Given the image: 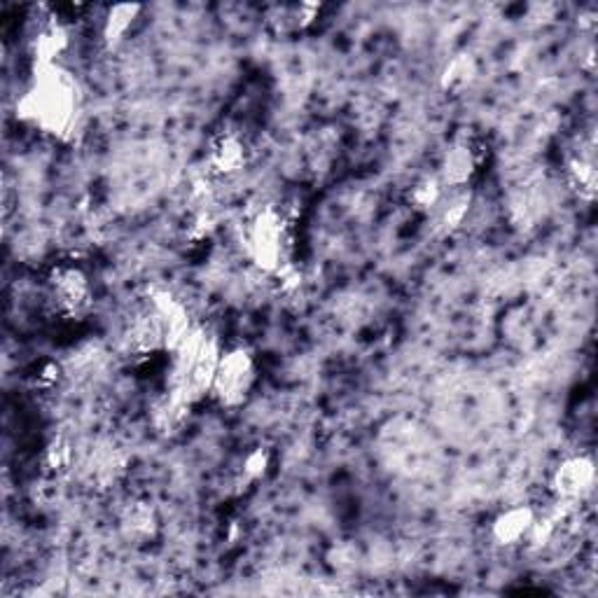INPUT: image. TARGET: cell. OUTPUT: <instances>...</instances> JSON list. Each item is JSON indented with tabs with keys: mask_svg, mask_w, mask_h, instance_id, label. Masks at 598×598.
<instances>
[{
	"mask_svg": "<svg viewBox=\"0 0 598 598\" xmlns=\"http://www.w3.org/2000/svg\"><path fill=\"white\" fill-rule=\"evenodd\" d=\"M477 78V64L470 54H458L444 66L442 71V87L447 92H461V89L470 87Z\"/></svg>",
	"mask_w": 598,
	"mask_h": 598,
	"instance_id": "30bf717a",
	"label": "cell"
},
{
	"mask_svg": "<svg viewBox=\"0 0 598 598\" xmlns=\"http://www.w3.org/2000/svg\"><path fill=\"white\" fill-rule=\"evenodd\" d=\"M155 526V512L148 505H134L124 514V528H127L131 538H148V535L155 533Z\"/></svg>",
	"mask_w": 598,
	"mask_h": 598,
	"instance_id": "5bb4252c",
	"label": "cell"
},
{
	"mask_svg": "<svg viewBox=\"0 0 598 598\" xmlns=\"http://www.w3.org/2000/svg\"><path fill=\"white\" fill-rule=\"evenodd\" d=\"M243 243L257 267L276 274L285 267V246H288L283 215L271 206L255 211L243 227Z\"/></svg>",
	"mask_w": 598,
	"mask_h": 598,
	"instance_id": "7a4b0ae2",
	"label": "cell"
},
{
	"mask_svg": "<svg viewBox=\"0 0 598 598\" xmlns=\"http://www.w3.org/2000/svg\"><path fill=\"white\" fill-rule=\"evenodd\" d=\"M248 162V148L243 138L234 131H222L213 138L211 150H208V166L218 176H234Z\"/></svg>",
	"mask_w": 598,
	"mask_h": 598,
	"instance_id": "52a82bcc",
	"label": "cell"
},
{
	"mask_svg": "<svg viewBox=\"0 0 598 598\" xmlns=\"http://www.w3.org/2000/svg\"><path fill=\"white\" fill-rule=\"evenodd\" d=\"M535 521V512L531 507L517 505L510 510L500 512L496 521H493V538L500 545H517V542L526 540L531 533Z\"/></svg>",
	"mask_w": 598,
	"mask_h": 598,
	"instance_id": "ba28073f",
	"label": "cell"
},
{
	"mask_svg": "<svg viewBox=\"0 0 598 598\" xmlns=\"http://www.w3.org/2000/svg\"><path fill=\"white\" fill-rule=\"evenodd\" d=\"M442 180L440 178H421L416 180L409 190V204H412L416 211H430V208L440 206L442 201Z\"/></svg>",
	"mask_w": 598,
	"mask_h": 598,
	"instance_id": "7c38bea8",
	"label": "cell"
},
{
	"mask_svg": "<svg viewBox=\"0 0 598 598\" xmlns=\"http://www.w3.org/2000/svg\"><path fill=\"white\" fill-rule=\"evenodd\" d=\"M68 50V31L59 22L45 24L31 40V54L36 66L57 64L61 54Z\"/></svg>",
	"mask_w": 598,
	"mask_h": 598,
	"instance_id": "9c48e42d",
	"label": "cell"
},
{
	"mask_svg": "<svg viewBox=\"0 0 598 598\" xmlns=\"http://www.w3.org/2000/svg\"><path fill=\"white\" fill-rule=\"evenodd\" d=\"M78 82L59 64L36 66L33 80L17 103L19 120L33 124L45 134L66 138L78 124Z\"/></svg>",
	"mask_w": 598,
	"mask_h": 598,
	"instance_id": "6da1fadb",
	"label": "cell"
},
{
	"mask_svg": "<svg viewBox=\"0 0 598 598\" xmlns=\"http://www.w3.org/2000/svg\"><path fill=\"white\" fill-rule=\"evenodd\" d=\"M568 178H570V185H573L582 197L591 199L596 194V169L594 164L587 162V159L575 157L573 162L568 164Z\"/></svg>",
	"mask_w": 598,
	"mask_h": 598,
	"instance_id": "4fadbf2b",
	"label": "cell"
},
{
	"mask_svg": "<svg viewBox=\"0 0 598 598\" xmlns=\"http://www.w3.org/2000/svg\"><path fill=\"white\" fill-rule=\"evenodd\" d=\"M138 12H141V5H115L108 12L106 24H103V38H106L108 45H117L127 36V31L136 22Z\"/></svg>",
	"mask_w": 598,
	"mask_h": 598,
	"instance_id": "8fae6325",
	"label": "cell"
},
{
	"mask_svg": "<svg viewBox=\"0 0 598 598\" xmlns=\"http://www.w3.org/2000/svg\"><path fill=\"white\" fill-rule=\"evenodd\" d=\"M594 484V463L584 456L566 458L552 475V491L563 503H575Z\"/></svg>",
	"mask_w": 598,
	"mask_h": 598,
	"instance_id": "5b68a950",
	"label": "cell"
},
{
	"mask_svg": "<svg viewBox=\"0 0 598 598\" xmlns=\"http://www.w3.org/2000/svg\"><path fill=\"white\" fill-rule=\"evenodd\" d=\"M52 299L64 314H78L89 302V281L85 271L73 264H61L50 276Z\"/></svg>",
	"mask_w": 598,
	"mask_h": 598,
	"instance_id": "277c9868",
	"label": "cell"
},
{
	"mask_svg": "<svg viewBox=\"0 0 598 598\" xmlns=\"http://www.w3.org/2000/svg\"><path fill=\"white\" fill-rule=\"evenodd\" d=\"M468 208H470V194L465 192L454 194V197H451L442 208V225L447 229L458 227L463 222L465 213H468Z\"/></svg>",
	"mask_w": 598,
	"mask_h": 598,
	"instance_id": "9a60e30c",
	"label": "cell"
},
{
	"mask_svg": "<svg viewBox=\"0 0 598 598\" xmlns=\"http://www.w3.org/2000/svg\"><path fill=\"white\" fill-rule=\"evenodd\" d=\"M257 379L255 358L246 349H229L220 353L218 367H215L211 393L220 405L239 407L248 400Z\"/></svg>",
	"mask_w": 598,
	"mask_h": 598,
	"instance_id": "3957f363",
	"label": "cell"
},
{
	"mask_svg": "<svg viewBox=\"0 0 598 598\" xmlns=\"http://www.w3.org/2000/svg\"><path fill=\"white\" fill-rule=\"evenodd\" d=\"M482 162L479 145L470 138H458L442 157V185L463 187L468 185Z\"/></svg>",
	"mask_w": 598,
	"mask_h": 598,
	"instance_id": "8992f818",
	"label": "cell"
},
{
	"mask_svg": "<svg viewBox=\"0 0 598 598\" xmlns=\"http://www.w3.org/2000/svg\"><path fill=\"white\" fill-rule=\"evenodd\" d=\"M267 468H269V451L267 449H253L246 456V461H243V472L253 479L262 477L264 472H267Z\"/></svg>",
	"mask_w": 598,
	"mask_h": 598,
	"instance_id": "2e32d148",
	"label": "cell"
},
{
	"mask_svg": "<svg viewBox=\"0 0 598 598\" xmlns=\"http://www.w3.org/2000/svg\"><path fill=\"white\" fill-rule=\"evenodd\" d=\"M71 458H73V451H71V444L66 440H54L50 444V449H47V461H50L54 470L68 468Z\"/></svg>",
	"mask_w": 598,
	"mask_h": 598,
	"instance_id": "e0dca14e",
	"label": "cell"
}]
</instances>
